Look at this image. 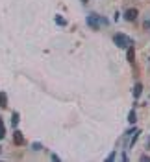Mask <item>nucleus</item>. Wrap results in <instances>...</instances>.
<instances>
[{
  "mask_svg": "<svg viewBox=\"0 0 150 162\" xmlns=\"http://www.w3.org/2000/svg\"><path fill=\"white\" fill-rule=\"evenodd\" d=\"M32 147H34V149H35V151H41V144H37V142H35V144H34V146H32Z\"/></svg>",
  "mask_w": 150,
  "mask_h": 162,
  "instance_id": "f8f14e48",
  "label": "nucleus"
},
{
  "mask_svg": "<svg viewBox=\"0 0 150 162\" xmlns=\"http://www.w3.org/2000/svg\"><path fill=\"white\" fill-rule=\"evenodd\" d=\"M4 136H6V127H4L2 118H0V138H4Z\"/></svg>",
  "mask_w": 150,
  "mask_h": 162,
  "instance_id": "1a4fd4ad",
  "label": "nucleus"
},
{
  "mask_svg": "<svg viewBox=\"0 0 150 162\" xmlns=\"http://www.w3.org/2000/svg\"><path fill=\"white\" fill-rule=\"evenodd\" d=\"M0 107H8V96H6V92H0Z\"/></svg>",
  "mask_w": 150,
  "mask_h": 162,
  "instance_id": "423d86ee",
  "label": "nucleus"
},
{
  "mask_svg": "<svg viewBox=\"0 0 150 162\" xmlns=\"http://www.w3.org/2000/svg\"><path fill=\"white\" fill-rule=\"evenodd\" d=\"M87 24H89L93 30H98V15H94V13L89 15V17H87Z\"/></svg>",
  "mask_w": 150,
  "mask_h": 162,
  "instance_id": "7ed1b4c3",
  "label": "nucleus"
},
{
  "mask_svg": "<svg viewBox=\"0 0 150 162\" xmlns=\"http://www.w3.org/2000/svg\"><path fill=\"white\" fill-rule=\"evenodd\" d=\"M137 15H139V13H137V9H135V7H130V9H126V11H124V18H126V20H130V22L137 18Z\"/></svg>",
  "mask_w": 150,
  "mask_h": 162,
  "instance_id": "f03ea898",
  "label": "nucleus"
},
{
  "mask_svg": "<svg viewBox=\"0 0 150 162\" xmlns=\"http://www.w3.org/2000/svg\"><path fill=\"white\" fill-rule=\"evenodd\" d=\"M141 92H143V85L141 83H135V87H134V98L137 100L139 96H141Z\"/></svg>",
  "mask_w": 150,
  "mask_h": 162,
  "instance_id": "39448f33",
  "label": "nucleus"
},
{
  "mask_svg": "<svg viewBox=\"0 0 150 162\" xmlns=\"http://www.w3.org/2000/svg\"><path fill=\"white\" fill-rule=\"evenodd\" d=\"M56 22L61 24V26H65V24H67V20H65V18H61V17H56Z\"/></svg>",
  "mask_w": 150,
  "mask_h": 162,
  "instance_id": "9d476101",
  "label": "nucleus"
},
{
  "mask_svg": "<svg viewBox=\"0 0 150 162\" xmlns=\"http://www.w3.org/2000/svg\"><path fill=\"white\" fill-rule=\"evenodd\" d=\"M145 28H150V20H146V22H145Z\"/></svg>",
  "mask_w": 150,
  "mask_h": 162,
  "instance_id": "ddd939ff",
  "label": "nucleus"
},
{
  "mask_svg": "<svg viewBox=\"0 0 150 162\" xmlns=\"http://www.w3.org/2000/svg\"><path fill=\"white\" fill-rule=\"evenodd\" d=\"M126 57H128V63H134V46H130V48H128Z\"/></svg>",
  "mask_w": 150,
  "mask_h": 162,
  "instance_id": "6e6552de",
  "label": "nucleus"
},
{
  "mask_svg": "<svg viewBox=\"0 0 150 162\" xmlns=\"http://www.w3.org/2000/svg\"><path fill=\"white\" fill-rule=\"evenodd\" d=\"M11 122H13V125L19 124V112H13V120H11Z\"/></svg>",
  "mask_w": 150,
  "mask_h": 162,
  "instance_id": "9b49d317",
  "label": "nucleus"
},
{
  "mask_svg": "<svg viewBox=\"0 0 150 162\" xmlns=\"http://www.w3.org/2000/svg\"><path fill=\"white\" fill-rule=\"evenodd\" d=\"M83 2H87V0H83Z\"/></svg>",
  "mask_w": 150,
  "mask_h": 162,
  "instance_id": "2eb2a0df",
  "label": "nucleus"
},
{
  "mask_svg": "<svg viewBox=\"0 0 150 162\" xmlns=\"http://www.w3.org/2000/svg\"><path fill=\"white\" fill-rule=\"evenodd\" d=\"M148 147H150V140H148Z\"/></svg>",
  "mask_w": 150,
  "mask_h": 162,
  "instance_id": "4468645a",
  "label": "nucleus"
},
{
  "mask_svg": "<svg viewBox=\"0 0 150 162\" xmlns=\"http://www.w3.org/2000/svg\"><path fill=\"white\" fill-rule=\"evenodd\" d=\"M128 122H130V124H135V122H137V114H135V111H130V114H128Z\"/></svg>",
  "mask_w": 150,
  "mask_h": 162,
  "instance_id": "0eeeda50",
  "label": "nucleus"
},
{
  "mask_svg": "<svg viewBox=\"0 0 150 162\" xmlns=\"http://www.w3.org/2000/svg\"><path fill=\"white\" fill-rule=\"evenodd\" d=\"M13 140H15L17 146H22V144H24V138H22V133H20V131H15V133H13Z\"/></svg>",
  "mask_w": 150,
  "mask_h": 162,
  "instance_id": "20e7f679",
  "label": "nucleus"
},
{
  "mask_svg": "<svg viewBox=\"0 0 150 162\" xmlns=\"http://www.w3.org/2000/svg\"><path fill=\"white\" fill-rule=\"evenodd\" d=\"M113 42L119 48H130V46H134V41L128 37V35H124V33H117V35H113Z\"/></svg>",
  "mask_w": 150,
  "mask_h": 162,
  "instance_id": "f257e3e1",
  "label": "nucleus"
}]
</instances>
